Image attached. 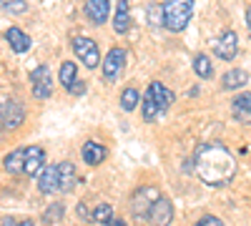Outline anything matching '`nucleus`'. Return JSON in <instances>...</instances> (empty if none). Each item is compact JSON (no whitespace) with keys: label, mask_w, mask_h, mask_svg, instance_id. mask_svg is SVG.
Instances as JSON below:
<instances>
[{"label":"nucleus","mask_w":251,"mask_h":226,"mask_svg":"<svg viewBox=\"0 0 251 226\" xmlns=\"http://www.w3.org/2000/svg\"><path fill=\"white\" fill-rule=\"evenodd\" d=\"M146 219H149L151 224H161V226H163V224H171V219H174V206H171L166 199H158Z\"/></svg>","instance_id":"4468645a"},{"label":"nucleus","mask_w":251,"mask_h":226,"mask_svg":"<svg viewBox=\"0 0 251 226\" xmlns=\"http://www.w3.org/2000/svg\"><path fill=\"white\" fill-rule=\"evenodd\" d=\"M194 15V0H163L161 5V23L166 30L181 33Z\"/></svg>","instance_id":"f03ea898"},{"label":"nucleus","mask_w":251,"mask_h":226,"mask_svg":"<svg viewBox=\"0 0 251 226\" xmlns=\"http://www.w3.org/2000/svg\"><path fill=\"white\" fill-rule=\"evenodd\" d=\"M106 149L100 146V143L96 141H88L86 146H83V161L88 163V166H98V163H103V158H106Z\"/></svg>","instance_id":"6ab92c4d"},{"label":"nucleus","mask_w":251,"mask_h":226,"mask_svg":"<svg viewBox=\"0 0 251 226\" xmlns=\"http://www.w3.org/2000/svg\"><path fill=\"white\" fill-rule=\"evenodd\" d=\"M111 219H113V209L108 206V203H98V206L91 211L88 221H93V224H108Z\"/></svg>","instance_id":"5701e85b"},{"label":"nucleus","mask_w":251,"mask_h":226,"mask_svg":"<svg viewBox=\"0 0 251 226\" xmlns=\"http://www.w3.org/2000/svg\"><path fill=\"white\" fill-rule=\"evenodd\" d=\"M214 53L221 58V60H234L236 53H239V35L234 30H226L216 43H214Z\"/></svg>","instance_id":"6e6552de"},{"label":"nucleus","mask_w":251,"mask_h":226,"mask_svg":"<svg viewBox=\"0 0 251 226\" xmlns=\"http://www.w3.org/2000/svg\"><path fill=\"white\" fill-rule=\"evenodd\" d=\"M158 199H161V194H158L156 186H141V189L131 196V211H133V216L146 219Z\"/></svg>","instance_id":"7ed1b4c3"},{"label":"nucleus","mask_w":251,"mask_h":226,"mask_svg":"<svg viewBox=\"0 0 251 226\" xmlns=\"http://www.w3.org/2000/svg\"><path fill=\"white\" fill-rule=\"evenodd\" d=\"M75 186V166L71 161L58 163V191H71Z\"/></svg>","instance_id":"2eb2a0df"},{"label":"nucleus","mask_w":251,"mask_h":226,"mask_svg":"<svg viewBox=\"0 0 251 226\" xmlns=\"http://www.w3.org/2000/svg\"><path fill=\"white\" fill-rule=\"evenodd\" d=\"M224 221L219 219V216H201L199 219V226H221Z\"/></svg>","instance_id":"bb28decb"},{"label":"nucleus","mask_w":251,"mask_h":226,"mask_svg":"<svg viewBox=\"0 0 251 226\" xmlns=\"http://www.w3.org/2000/svg\"><path fill=\"white\" fill-rule=\"evenodd\" d=\"M60 83L66 86V91L75 83V63H71V60L60 63Z\"/></svg>","instance_id":"b1692460"},{"label":"nucleus","mask_w":251,"mask_h":226,"mask_svg":"<svg viewBox=\"0 0 251 226\" xmlns=\"http://www.w3.org/2000/svg\"><path fill=\"white\" fill-rule=\"evenodd\" d=\"M23 121H25V108L18 100H8V103L0 106V126L3 128H18Z\"/></svg>","instance_id":"0eeeda50"},{"label":"nucleus","mask_w":251,"mask_h":226,"mask_svg":"<svg viewBox=\"0 0 251 226\" xmlns=\"http://www.w3.org/2000/svg\"><path fill=\"white\" fill-rule=\"evenodd\" d=\"M131 28V10H128V0H118L116 3V15H113V30L118 35H126Z\"/></svg>","instance_id":"ddd939ff"},{"label":"nucleus","mask_w":251,"mask_h":226,"mask_svg":"<svg viewBox=\"0 0 251 226\" xmlns=\"http://www.w3.org/2000/svg\"><path fill=\"white\" fill-rule=\"evenodd\" d=\"M149 96L158 103V108H161V111H166V108H169V106L174 103V93H171L169 88H166L163 83H158V80H153V83L149 86Z\"/></svg>","instance_id":"dca6fc26"},{"label":"nucleus","mask_w":251,"mask_h":226,"mask_svg":"<svg viewBox=\"0 0 251 226\" xmlns=\"http://www.w3.org/2000/svg\"><path fill=\"white\" fill-rule=\"evenodd\" d=\"M231 113L239 123L244 126H251V91L249 93H241L231 100Z\"/></svg>","instance_id":"1a4fd4ad"},{"label":"nucleus","mask_w":251,"mask_h":226,"mask_svg":"<svg viewBox=\"0 0 251 226\" xmlns=\"http://www.w3.org/2000/svg\"><path fill=\"white\" fill-rule=\"evenodd\" d=\"M194 71H196V75H199V78H203V80L214 75V68H211V60H208V58H206L203 53H199V55L194 58Z\"/></svg>","instance_id":"412c9836"},{"label":"nucleus","mask_w":251,"mask_h":226,"mask_svg":"<svg viewBox=\"0 0 251 226\" xmlns=\"http://www.w3.org/2000/svg\"><path fill=\"white\" fill-rule=\"evenodd\" d=\"M30 83H33V96L38 100L50 98V93H53V73H50V68L48 66H38L30 73Z\"/></svg>","instance_id":"39448f33"},{"label":"nucleus","mask_w":251,"mask_h":226,"mask_svg":"<svg viewBox=\"0 0 251 226\" xmlns=\"http://www.w3.org/2000/svg\"><path fill=\"white\" fill-rule=\"evenodd\" d=\"M158 113H161L158 103H156V100H153L149 93H146V98H143V121H153Z\"/></svg>","instance_id":"a878e982"},{"label":"nucleus","mask_w":251,"mask_h":226,"mask_svg":"<svg viewBox=\"0 0 251 226\" xmlns=\"http://www.w3.org/2000/svg\"><path fill=\"white\" fill-rule=\"evenodd\" d=\"M46 166V151L40 146H30L25 149V163H23V174L28 176H35L40 169Z\"/></svg>","instance_id":"9d476101"},{"label":"nucleus","mask_w":251,"mask_h":226,"mask_svg":"<svg viewBox=\"0 0 251 226\" xmlns=\"http://www.w3.org/2000/svg\"><path fill=\"white\" fill-rule=\"evenodd\" d=\"M38 189H40V194L58 191V166H43L38 171Z\"/></svg>","instance_id":"f8f14e48"},{"label":"nucleus","mask_w":251,"mask_h":226,"mask_svg":"<svg viewBox=\"0 0 251 226\" xmlns=\"http://www.w3.org/2000/svg\"><path fill=\"white\" fill-rule=\"evenodd\" d=\"M0 8H3L5 13L20 15V13L28 10V3H25V0H0Z\"/></svg>","instance_id":"393cba45"},{"label":"nucleus","mask_w":251,"mask_h":226,"mask_svg":"<svg viewBox=\"0 0 251 226\" xmlns=\"http://www.w3.org/2000/svg\"><path fill=\"white\" fill-rule=\"evenodd\" d=\"M246 25H249V30H251V5H249V10H246Z\"/></svg>","instance_id":"cd10ccee"},{"label":"nucleus","mask_w":251,"mask_h":226,"mask_svg":"<svg viewBox=\"0 0 251 226\" xmlns=\"http://www.w3.org/2000/svg\"><path fill=\"white\" fill-rule=\"evenodd\" d=\"M138 103H141V96L136 88H126L121 93V108L123 111H133V108H138Z\"/></svg>","instance_id":"4be33fe9"},{"label":"nucleus","mask_w":251,"mask_h":226,"mask_svg":"<svg viewBox=\"0 0 251 226\" xmlns=\"http://www.w3.org/2000/svg\"><path fill=\"white\" fill-rule=\"evenodd\" d=\"M23 163H25V149H18V151H10L3 161V166L8 174H23Z\"/></svg>","instance_id":"aec40b11"},{"label":"nucleus","mask_w":251,"mask_h":226,"mask_svg":"<svg viewBox=\"0 0 251 226\" xmlns=\"http://www.w3.org/2000/svg\"><path fill=\"white\" fill-rule=\"evenodd\" d=\"M194 169L206 186H226L236 174V158L224 143H201L194 156Z\"/></svg>","instance_id":"f257e3e1"},{"label":"nucleus","mask_w":251,"mask_h":226,"mask_svg":"<svg viewBox=\"0 0 251 226\" xmlns=\"http://www.w3.org/2000/svg\"><path fill=\"white\" fill-rule=\"evenodd\" d=\"M86 15L93 20V25H103L111 15V3L108 0H88L86 3Z\"/></svg>","instance_id":"9b49d317"},{"label":"nucleus","mask_w":251,"mask_h":226,"mask_svg":"<svg viewBox=\"0 0 251 226\" xmlns=\"http://www.w3.org/2000/svg\"><path fill=\"white\" fill-rule=\"evenodd\" d=\"M5 40L10 43V48L15 50V53H25V50H30V38L20 30V28H8L5 30Z\"/></svg>","instance_id":"a211bd4d"},{"label":"nucleus","mask_w":251,"mask_h":226,"mask_svg":"<svg viewBox=\"0 0 251 226\" xmlns=\"http://www.w3.org/2000/svg\"><path fill=\"white\" fill-rule=\"evenodd\" d=\"M249 83V73L241 71V68H234V71H226L224 78H221V86L226 91H236V88H244Z\"/></svg>","instance_id":"f3484780"},{"label":"nucleus","mask_w":251,"mask_h":226,"mask_svg":"<svg viewBox=\"0 0 251 226\" xmlns=\"http://www.w3.org/2000/svg\"><path fill=\"white\" fill-rule=\"evenodd\" d=\"M73 43V50H75V55L83 60V66L86 68H98L100 66V53H98V43L96 40H91V38H83V35H78V38H73L71 40Z\"/></svg>","instance_id":"20e7f679"},{"label":"nucleus","mask_w":251,"mask_h":226,"mask_svg":"<svg viewBox=\"0 0 251 226\" xmlns=\"http://www.w3.org/2000/svg\"><path fill=\"white\" fill-rule=\"evenodd\" d=\"M100 66H103V80H106V83H113V80L121 75L123 66H126V50L123 48H111Z\"/></svg>","instance_id":"423d86ee"}]
</instances>
